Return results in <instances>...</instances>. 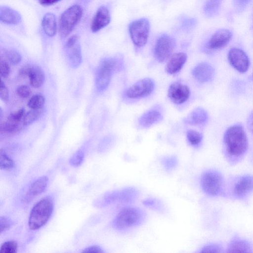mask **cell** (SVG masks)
I'll list each match as a JSON object with an SVG mask.
<instances>
[{
    "label": "cell",
    "instance_id": "cell-22",
    "mask_svg": "<svg viewBox=\"0 0 253 253\" xmlns=\"http://www.w3.org/2000/svg\"><path fill=\"white\" fill-rule=\"evenodd\" d=\"M162 119L160 112L156 110H149L144 113L139 119V125L144 127H149Z\"/></svg>",
    "mask_w": 253,
    "mask_h": 253
},
{
    "label": "cell",
    "instance_id": "cell-41",
    "mask_svg": "<svg viewBox=\"0 0 253 253\" xmlns=\"http://www.w3.org/2000/svg\"><path fill=\"white\" fill-rule=\"evenodd\" d=\"M0 97L1 99L5 102L9 100L8 89L2 81H1L0 85Z\"/></svg>",
    "mask_w": 253,
    "mask_h": 253
},
{
    "label": "cell",
    "instance_id": "cell-39",
    "mask_svg": "<svg viewBox=\"0 0 253 253\" xmlns=\"http://www.w3.org/2000/svg\"><path fill=\"white\" fill-rule=\"evenodd\" d=\"M11 225V222L6 216H1L0 218V233L8 230Z\"/></svg>",
    "mask_w": 253,
    "mask_h": 253
},
{
    "label": "cell",
    "instance_id": "cell-11",
    "mask_svg": "<svg viewBox=\"0 0 253 253\" xmlns=\"http://www.w3.org/2000/svg\"><path fill=\"white\" fill-rule=\"evenodd\" d=\"M228 58L230 64L240 73L247 71L250 60L246 53L242 49L234 47L229 51Z\"/></svg>",
    "mask_w": 253,
    "mask_h": 253
},
{
    "label": "cell",
    "instance_id": "cell-23",
    "mask_svg": "<svg viewBox=\"0 0 253 253\" xmlns=\"http://www.w3.org/2000/svg\"><path fill=\"white\" fill-rule=\"evenodd\" d=\"M42 27L44 33L49 37L54 36L57 31V23L55 17L53 13H47L43 17Z\"/></svg>",
    "mask_w": 253,
    "mask_h": 253
},
{
    "label": "cell",
    "instance_id": "cell-13",
    "mask_svg": "<svg viewBox=\"0 0 253 253\" xmlns=\"http://www.w3.org/2000/svg\"><path fill=\"white\" fill-rule=\"evenodd\" d=\"M253 192V175L241 177L235 184L233 193L239 199H243Z\"/></svg>",
    "mask_w": 253,
    "mask_h": 253
},
{
    "label": "cell",
    "instance_id": "cell-37",
    "mask_svg": "<svg viewBox=\"0 0 253 253\" xmlns=\"http://www.w3.org/2000/svg\"><path fill=\"white\" fill-rule=\"evenodd\" d=\"M84 159V154L81 151H77L73 156L71 158L69 163L71 165L74 167H78L80 166L83 163Z\"/></svg>",
    "mask_w": 253,
    "mask_h": 253
},
{
    "label": "cell",
    "instance_id": "cell-20",
    "mask_svg": "<svg viewBox=\"0 0 253 253\" xmlns=\"http://www.w3.org/2000/svg\"><path fill=\"white\" fill-rule=\"evenodd\" d=\"M208 115L206 111L201 108L194 109L185 119V122L190 125H202L207 121Z\"/></svg>",
    "mask_w": 253,
    "mask_h": 253
},
{
    "label": "cell",
    "instance_id": "cell-28",
    "mask_svg": "<svg viewBox=\"0 0 253 253\" xmlns=\"http://www.w3.org/2000/svg\"><path fill=\"white\" fill-rule=\"evenodd\" d=\"M142 203L145 206L156 211L163 212L164 210L163 203L157 199L147 198L143 200Z\"/></svg>",
    "mask_w": 253,
    "mask_h": 253
},
{
    "label": "cell",
    "instance_id": "cell-33",
    "mask_svg": "<svg viewBox=\"0 0 253 253\" xmlns=\"http://www.w3.org/2000/svg\"><path fill=\"white\" fill-rule=\"evenodd\" d=\"M18 244L15 241H8L4 242L0 247L1 253H15L17 252Z\"/></svg>",
    "mask_w": 253,
    "mask_h": 253
},
{
    "label": "cell",
    "instance_id": "cell-42",
    "mask_svg": "<svg viewBox=\"0 0 253 253\" xmlns=\"http://www.w3.org/2000/svg\"><path fill=\"white\" fill-rule=\"evenodd\" d=\"M10 67L8 63L4 60H1L0 62V73L3 78H7L9 74Z\"/></svg>",
    "mask_w": 253,
    "mask_h": 253
},
{
    "label": "cell",
    "instance_id": "cell-7",
    "mask_svg": "<svg viewBox=\"0 0 253 253\" xmlns=\"http://www.w3.org/2000/svg\"><path fill=\"white\" fill-rule=\"evenodd\" d=\"M150 23L146 18L132 22L129 25V33L133 43L138 47L147 42L150 31Z\"/></svg>",
    "mask_w": 253,
    "mask_h": 253
},
{
    "label": "cell",
    "instance_id": "cell-45",
    "mask_svg": "<svg viewBox=\"0 0 253 253\" xmlns=\"http://www.w3.org/2000/svg\"><path fill=\"white\" fill-rule=\"evenodd\" d=\"M60 0H39L40 3L43 6H49L57 3Z\"/></svg>",
    "mask_w": 253,
    "mask_h": 253
},
{
    "label": "cell",
    "instance_id": "cell-19",
    "mask_svg": "<svg viewBox=\"0 0 253 253\" xmlns=\"http://www.w3.org/2000/svg\"><path fill=\"white\" fill-rule=\"evenodd\" d=\"M227 252L229 253H252L253 248L247 241L239 237L233 238L229 243Z\"/></svg>",
    "mask_w": 253,
    "mask_h": 253
},
{
    "label": "cell",
    "instance_id": "cell-30",
    "mask_svg": "<svg viewBox=\"0 0 253 253\" xmlns=\"http://www.w3.org/2000/svg\"><path fill=\"white\" fill-rule=\"evenodd\" d=\"M186 136L189 143L193 146H198L203 139L202 135L194 130H188Z\"/></svg>",
    "mask_w": 253,
    "mask_h": 253
},
{
    "label": "cell",
    "instance_id": "cell-4",
    "mask_svg": "<svg viewBox=\"0 0 253 253\" xmlns=\"http://www.w3.org/2000/svg\"><path fill=\"white\" fill-rule=\"evenodd\" d=\"M121 61L115 58H107L103 60L97 70L95 84L97 88L103 90L108 86L113 73L121 68Z\"/></svg>",
    "mask_w": 253,
    "mask_h": 253
},
{
    "label": "cell",
    "instance_id": "cell-1",
    "mask_svg": "<svg viewBox=\"0 0 253 253\" xmlns=\"http://www.w3.org/2000/svg\"><path fill=\"white\" fill-rule=\"evenodd\" d=\"M223 142L226 157L232 164L239 161L248 148V137L241 125L229 127L225 132Z\"/></svg>",
    "mask_w": 253,
    "mask_h": 253
},
{
    "label": "cell",
    "instance_id": "cell-2",
    "mask_svg": "<svg viewBox=\"0 0 253 253\" xmlns=\"http://www.w3.org/2000/svg\"><path fill=\"white\" fill-rule=\"evenodd\" d=\"M54 208L53 199L48 196L38 201L32 208L28 219V226L36 230L44 226L50 218Z\"/></svg>",
    "mask_w": 253,
    "mask_h": 253
},
{
    "label": "cell",
    "instance_id": "cell-24",
    "mask_svg": "<svg viewBox=\"0 0 253 253\" xmlns=\"http://www.w3.org/2000/svg\"><path fill=\"white\" fill-rule=\"evenodd\" d=\"M29 78L31 85L35 88H38L43 84L45 77L44 73L40 67L34 66Z\"/></svg>",
    "mask_w": 253,
    "mask_h": 253
},
{
    "label": "cell",
    "instance_id": "cell-25",
    "mask_svg": "<svg viewBox=\"0 0 253 253\" xmlns=\"http://www.w3.org/2000/svg\"><path fill=\"white\" fill-rule=\"evenodd\" d=\"M66 47L69 50V57L73 66L76 67L80 65L82 61V54L79 41L72 45Z\"/></svg>",
    "mask_w": 253,
    "mask_h": 253
},
{
    "label": "cell",
    "instance_id": "cell-14",
    "mask_svg": "<svg viewBox=\"0 0 253 253\" xmlns=\"http://www.w3.org/2000/svg\"><path fill=\"white\" fill-rule=\"evenodd\" d=\"M232 36V32L229 30L220 29L211 37L208 42V47L211 49H220L227 44Z\"/></svg>",
    "mask_w": 253,
    "mask_h": 253
},
{
    "label": "cell",
    "instance_id": "cell-47",
    "mask_svg": "<svg viewBox=\"0 0 253 253\" xmlns=\"http://www.w3.org/2000/svg\"><path fill=\"white\" fill-rule=\"evenodd\" d=\"M236 3L240 6H243L246 4L249 1V0H235Z\"/></svg>",
    "mask_w": 253,
    "mask_h": 253
},
{
    "label": "cell",
    "instance_id": "cell-40",
    "mask_svg": "<svg viewBox=\"0 0 253 253\" xmlns=\"http://www.w3.org/2000/svg\"><path fill=\"white\" fill-rule=\"evenodd\" d=\"M17 93L21 97L26 98L29 96L31 91L30 87L25 85L19 86L17 88Z\"/></svg>",
    "mask_w": 253,
    "mask_h": 253
},
{
    "label": "cell",
    "instance_id": "cell-15",
    "mask_svg": "<svg viewBox=\"0 0 253 253\" xmlns=\"http://www.w3.org/2000/svg\"><path fill=\"white\" fill-rule=\"evenodd\" d=\"M109 11L104 6H100L97 10L92 21L90 28L93 32H97L106 27L110 22Z\"/></svg>",
    "mask_w": 253,
    "mask_h": 253
},
{
    "label": "cell",
    "instance_id": "cell-18",
    "mask_svg": "<svg viewBox=\"0 0 253 253\" xmlns=\"http://www.w3.org/2000/svg\"><path fill=\"white\" fill-rule=\"evenodd\" d=\"M0 20L1 22L7 24H17L20 23L21 17L20 14L7 6H1L0 8Z\"/></svg>",
    "mask_w": 253,
    "mask_h": 253
},
{
    "label": "cell",
    "instance_id": "cell-34",
    "mask_svg": "<svg viewBox=\"0 0 253 253\" xmlns=\"http://www.w3.org/2000/svg\"><path fill=\"white\" fill-rule=\"evenodd\" d=\"M4 54L7 60L13 64H17L21 61V55L15 50H6L4 51Z\"/></svg>",
    "mask_w": 253,
    "mask_h": 253
},
{
    "label": "cell",
    "instance_id": "cell-6",
    "mask_svg": "<svg viewBox=\"0 0 253 253\" xmlns=\"http://www.w3.org/2000/svg\"><path fill=\"white\" fill-rule=\"evenodd\" d=\"M83 15L82 7L78 4L73 5L66 9L59 20V33L61 37L66 38L73 31Z\"/></svg>",
    "mask_w": 253,
    "mask_h": 253
},
{
    "label": "cell",
    "instance_id": "cell-17",
    "mask_svg": "<svg viewBox=\"0 0 253 253\" xmlns=\"http://www.w3.org/2000/svg\"><path fill=\"white\" fill-rule=\"evenodd\" d=\"M187 60V55L184 52L172 54L168 61L166 70L169 74H174L180 71Z\"/></svg>",
    "mask_w": 253,
    "mask_h": 253
},
{
    "label": "cell",
    "instance_id": "cell-43",
    "mask_svg": "<svg viewBox=\"0 0 253 253\" xmlns=\"http://www.w3.org/2000/svg\"><path fill=\"white\" fill-rule=\"evenodd\" d=\"M33 66H31L29 65H27L23 66L19 70V75L23 78L29 77L33 70Z\"/></svg>",
    "mask_w": 253,
    "mask_h": 253
},
{
    "label": "cell",
    "instance_id": "cell-35",
    "mask_svg": "<svg viewBox=\"0 0 253 253\" xmlns=\"http://www.w3.org/2000/svg\"><path fill=\"white\" fill-rule=\"evenodd\" d=\"M220 5V0H209L205 6V11L208 15L215 12Z\"/></svg>",
    "mask_w": 253,
    "mask_h": 253
},
{
    "label": "cell",
    "instance_id": "cell-36",
    "mask_svg": "<svg viewBox=\"0 0 253 253\" xmlns=\"http://www.w3.org/2000/svg\"><path fill=\"white\" fill-rule=\"evenodd\" d=\"M222 247L217 244H210L203 247L200 253H217L222 252Z\"/></svg>",
    "mask_w": 253,
    "mask_h": 253
},
{
    "label": "cell",
    "instance_id": "cell-38",
    "mask_svg": "<svg viewBox=\"0 0 253 253\" xmlns=\"http://www.w3.org/2000/svg\"><path fill=\"white\" fill-rule=\"evenodd\" d=\"M25 116V110L24 109H21L17 111L11 113L8 118V120L19 123L22 118H24Z\"/></svg>",
    "mask_w": 253,
    "mask_h": 253
},
{
    "label": "cell",
    "instance_id": "cell-27",
    "mask_svg": "<svg viewBox=\"0 0 253 253\" xmlns=\"http://www.w3.org/2000/svg\"><path fill=\"white\" fill-rule=\"evenodd\" d=\"M21 126L19 123L9 120L0 125V131L7 133H15L20 130Z\"/></svg>",
    "mask_w": 253,
    "mask_h": 253
},
{
    "label": "cell",
    "instance_id": "cell-32",
    "mask_svg": "<svg viewBox=\"0 0 253 253\" xmlns=\"http://www.w3.org/2000/svg\"><path fill=\"white\" fill-rule=\"evenodd\" d=\"M45 102L44 97L41 95H35L29 100L28 105L31 109L42 108Z\"/></svg>",
    "mask_w": 253,
    "mask_h": 253
},
{
    "label": "cell",
    "instance_id": "cell-12",
    "mask_svg": "<svg viewBox=\"0 0 253 253\" xmlns=\"http://www.w3.org/2000/svg\"><path fill=\"white\" fill-rule=\"evenodd\" d=\"M168 95L170 100L175 104L185 102L189 97V88L181 83L176 82L171 84L168 89Z\"/></svg>",
    "mask_w": 253,
    "mask_h": 253
},
{
    "label": "cell",
    "instance_id": "cell-8",
    "mask_svg": "<svg viewBox=\"0 0 253 253\" xmlns=\"http://www.w3.org/2000/svg\"><path fill=\"white\" fill-rule=\"evenodd\" d=\"M139 196L138 191L134 187H127L120 190L109 192L103 197V204L107 205L119 202L124 203H131Z\"/></svg>",
    "mask_w": 253,
    "mask_h": 253
},
{
    "label": "cell",
    "instance_id": "cell-10",
    "mask_svg": "<svg viewBox=\"0 0 253 253\" xmlns=\"http://www.w3.org/2000/svg\"><path fill=\"white\" fill-rule=\"evenodd\" d=\"M154 83L150 78L142 79L129 87L126 95L129 98L136 99L146 97L153 92Z\"/></svg>",
    "mask_w": 253,
    "mask_h": 253
},
{
    "label": "cell",
    "instance_id": "cell-5",
    "mask_svg": "<svg viewBox=\"0 0 253 253\" xmlns=\"http://www.w3.org/2000/svg\"><path fill=\"white\" fill-rule=\"evenodd\" d=\"M200 183L203 191L209 196H218L223 190V177L221 173L216 170L204 171L201 175Z\"/></svg>",
    "mask_w": 253,
    "mask_h": 253
},
{
    "label": "cell",
    "instance_id": "cell-31",
    "mask_svg": "<svg viewBox=\"0 0 253 253\" xmlns=\"http://www.w3.org/2000/svg\"><path fill=\"white\" fill-rule=\"evenodd\" d=\"M164 169L168 171L174 169L177 165L178 160L175 156L165 157L161 160Z\"/></svg>",
    "mask_w": 253,
    "mask_h": 253
},
{
    "label": "cell",
    "instance_id": "cell-16",
    "mask_svg": "<svg viewBox=\"0 0 253 253\" xmlns=\"http://www.w3.org/2000/svg\"><path fill=\"white\" fill-rule=\"evenodd\" d=\"M214 69L209 63L202 62L197 65L192 70L194 77L201 83L211 81L214 75Z\"/></svg>",
    "mask_w": 253,
    "mask_h": 253
},
{
    "label": "cell",
    "instance_id": "cell-46",
    "mask_svg": "<svg viewBox=\"0 0 253 253\" xmlns=\"http://www.w3.org/2000/svg\"><path fill=\"white\" fill-rule=\"evenodd\" d=\"M247 125L250 130L253 132V111L248 117Z\"/></svg>",
    "mask_w": 253,
    "mask_h": 253
},
{
    "label": "cell",
    "instance_id": "cell-44",
    "mask_svg": "<svg viewBox=\"0 0 253 253\" xmlns=\"http://www.w3.org/2000/svg\"><path fill=\"white\" fill-rule=\"evenodd\" d=\"M82 253H104L103 250L98 246H92L84 249Z\"/></svg>",
    "mask_w": 253,
    "mask_h": 253
},
{
    "label": "cell",
    "instance_id": "cell-3",
    "mask_svg": "<svg viewBox=\"0 0 253 253\" xmlns=\"http://www.w3.org/2000/svg\"><path fill=\"white\" fill-rule=\"evenodd\" d=\"M146 217L145 211L137 207H126L117 214L112 222L118 230H125L141 225Z\"/></svg>",
    "mask_w": 253,
    "mask_h": 253
},
{
    "label": "cell",
    "instance_id": "cell-9",
    "mask_svg": "<svg viewBox=\"0 0 253 253\" xmlns=\"http://www.w3.org/2000/svg\"><path fill=\"white\" fill-rule=\"evenodd\" d=\"M175 46L174 40L170 36L164 34L157 40L154 49V54L157 60L163 62L171 55Z\"/></svg>",
    "mask_w": 253,
    "mask_h": 253
},
{
    "label": "cell",
    "instance_id": "cell-29",
    "mask_svg": "<svg viewBox=\"0 0 253 253\" xmlns=\"http://www.w3.org/2000/svg\"><path fill=\"white\" fill-rule=\"evenodd\" d=\"M15 166L14 162L4 151L1 150L0 152V168L1 169H9Z\"/></svg>",
    "mask_w": 253,
    "mask_h": 253
},
{
    "label": "cell",
    "instance_id": "cell-21",
    "mask_svg": "<svg viewBox=\"0 0 253 253\" xmlns=\"http://www.w3.org/2000/svg\"><path fill=\"white\" fill-rule=\"evenodd\" d=\"M48 181L47 177L42 176L33 182L27 192V198L34 197L42 193L46 188Z\"/></svg>",
    "mask_w": 253,
    "mask_h": 253
},
{
    "label": "cell",
    "instance_id": "cell-26",
    "mask_svg": "<svg viewBox=\"0 0 253 253\" xmlns=\"http://www.w3.org/2000/svg\"><path fill=\"white\" fill-rule=\"evenodd\" d=\"M42 109H32L23 119V124L24 126L29 125L36 121L41 115Z\"/></svg>",
    "mask_w": 253,
    "mask_h": 253
}]
</instances>
